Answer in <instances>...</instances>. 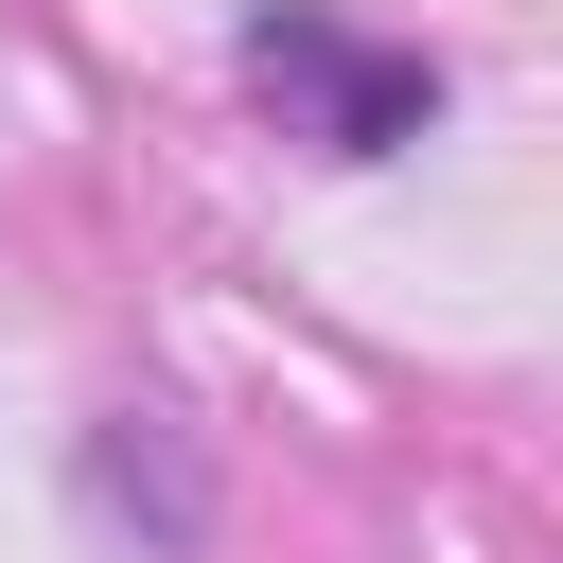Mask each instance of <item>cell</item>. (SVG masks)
Masks as SVG:
<instances>
[{"label": "cell", "mask_w": 563, "mask_h": 563, "mask_svg": "<svg viewBox=\"0 0 563 563\" xmlns=\"http://www.w3.org/2000/svg\"><path fill=\"white\" fill-rule=\"evenodd\" d=\"M246 53H264V88H317V141H334V158H387V141L440 123V70H422V53H352V35L299 18V0H282Z\"/></svg>", "instance_id": "6da1fadb"}, {"label": "cell", "mask_w": 563, "mask_h": 563, "mask_svg": "<svg viewBox=\"0 0 563 563\" xmlns=\"http://www.w3.org/2000/svg\"><path fill=\"white\" fill-rule=\"evenodd\" d=\"M88 510H106V528H141L158 563H194V545H211V475H194V440H176L158 405H106V422H88Z\"/></svg>", "instance_id": "7a4b0ae2"}]
</instances>
